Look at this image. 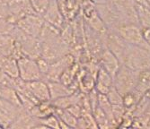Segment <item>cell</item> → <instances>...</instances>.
<instances>
[{
	"instance_id": "obj_1",
	"label": "cell",
	"mask_w": 150,
	"mask_h": 129,
	"mask_svg": "<svg viewBox=\"0 0 150 129\" xmlns=\"http://www.w3.org/2000/svg\"><path fill=\"white\" fill-rule=\"evenodd\" d=\"M121 64L138 72L150 70V50L128 43Z\"/></svg>"
},
{
	"instance_id": "obj_2",
	"label": "cell",
	"mask_w": 150,
	"mask_h": 129,
	"mask_svg": "<svg viewBox=\"0 0 150 129\" xmlns=\"http://www.w3.org/2000/svg\"><path fill=\"white\" fill-rule=\"evenodd\" d=\"M138 71L121 64L113 77V86L121 95H124L125 93L135 91L138 83Z\"/></svg>"
},
{
	"instance_id": "obj_3",
	"label": "cell",
	"mask_w": 150,
	"mask_h": 129,
	"mask_svg": "<svg viewBox=\"0 0 150 129\" xmlns=\"http://www.w3.org/2000/svg\"><path fill=\"white\" fill-rule=\"evenodd\" d=\"M115 32L129 44L150 50V47L144 39L142 28L139 24L122 23L115 28Z\"/></svg>"
},
{
	"instance_id": "obj_4",
	"label": "cell",
	"mask_w": 150,
	"mask_h": 129,
	"mask_svg": "<svg viewBox=\"0 0 150 129\" xmlns=\"http://www.w3.org/2000/svg\"><path fill=\"white\" fill-rule=\"evenodd\" d=\"M19 78L23 82H33L42 79V74L40 72L36 59L27 56H22L17 59Z\"/></svg>"
},
{
	"instance_id": "obj_5",
	"label": "cell",
	"mask_w": 150,
	"mask_h": 129,
	"mask_svg": "<svg viewBox=\"0 0 150 129\" xmlns=\"http://www.w3.org/2000/svg\"><path fill=\"white\" fill-rule=\"evenodd\" d=\"M44 23L45 21L43 17L36 13H32L21 18L16 23V26L26 34L39 38L40 33H42Z\"/></svg>"
},
{
	"instance_id": "obj_6",
	"label": "cell",
	"mask_w": 150,
	"mask_h": 129,
	"mask_svg": "<svg viewBox=\"0 0 150 129\" xmlns=\"http://www.w3.org/2000/svg\"><path fill=\"white\" fill-rule=\"evenodd\" d=\"M105 45L106 49L114 54L121 64L122 59H123L128 47V43L115 31H110L105 35Z\"/></svg>"
},
{
	"instance_id": "obj_7",
	"label": "cell",
	"mask_w": 150,
	"mask_h": 129,
	"mask_svg": "<svg viewBox=\"0 0 150 129\" xmlns=\"http://www.w3.org/2000/svg\"><path fill=\"white\" fill-rule=\"evenodd\" d=\"M0 55L16 59L23 56L18 43L11 34H0Z\"/></svg>"
},
{
	"instance_id": "obj_8",
	"label": "cell",
	"mask_w": 150,
	"mask_h": 129,
	"mask_svg": "<svg viewBox=\"0 0 150 129\" xmlns=\"http://www.w3.org/2000/svg\"><path fill=\"white\" fill-rule=\"evenodd\" d=\"M26 87L39 102L51 100L48 82H44L42 79L28 82H26Z\"/></svg>"
},
{
	"instance_id": "obj_9",
	"label": "cell",
	"mask_w": 150,
	"mask_h": 129,
	"mask_svg": "<svg viewBox=\"0 0 150 129\" xmlns=\"http://www.w3.org/2000/svg\"><path fill=\"white\" fill-rule=\"evenodd\" d=\"M100 60H101V65H102L101 66L104 68L113 78L121 65L120 60L118 59V57L114 54H112L109 49H105L101 53Z\"/></svg>"
},
{
	"instance_id": "obj_10",
	"label": "cell",
	"mask_w": 150,
	"mask_h": 129,
	"mask_svg": "<svg viewBox=\"0 0 150 129\" xmlns=\"http://www.w3.org/2000/svg\"><path fill=\"white\" fill-rule=\"evenodd\" d=\"M112 85H113V78L104 68L101 66L97 73L96 81H95V84H94V89L96 90L98 93L106 95L108 92L110 91V89L112 88Z\"/></svg>"
},
{
	"instance_id": "obj_11",
	"label": "cell",
	"mask_w": 150,
	"mask_h": 129,
	"mask_svg": "<svg viewBox=\"0 0 150 129\" xmlns=\"http://www.w3.org/2000/svg\"><path fill=\"white\" fill-rule=\"evenodd\" d=\"M42 17L45 22H47L48 23L54 27H56L57 29L62 24V16L59 10L57 0H51L48 10L42 16Z\"/></svg>"
},
{
	"instance_id": "obj_12",
	"label": "cell",
	"mask_w": 150,
	"mask_h": 129,
	"mask_svg": "<svg viewBox=\"0 0 150 129\" xmlns=\"http://www.w3.org/2000/svg\"><path fill=\"white\" fill-rule=\"evenodd\" d=\"M49 89L50 92V99H56L67 95H69L75 91L70 87V86H67L60 82H48Z\"/></svg>"
},
{
	"instance_id": "obj_13",
	"label": "cell",
	"mask_w": 150,
	"mask_h": 129,
	"mask_svg": "<svg viewBox=\"0 0 150 129\" xmlns=\"http://www.w3.org/2000/svg\"><path fill=\"white\" fill-rule=\"evenodd\" d=\"M135 8L137 13L138 21L141 28H150V9L145 2H135Z\"/></svg>"
},
{
	"instance_id": "obj_14",
	"label": "cell",
	"mask_w": 150,
	"mask_h": 129,
	"mask_svg": "<svg viewBox=\"0 0 150 129\" xmlns=\"http://www.w3.org/2000/svg\"><path fill=\"white\" fill-rule=\"evenodd\" d=\"M0 69H1L6 75H7L9 77H11L13 79L19 78L17 59H13L12 56L6 57Z\"/></svg>"
},
{
	"instance_id": "obj_15",
	"label": "cell",
	"mask_w": 150,
	"mask_h": 129,
	"mask_svg": "<svg viewBox=\"0 0 150 129\" xmlns=\"http://www.w3.org/2000/svg\"><path fill=\"white\" fill-rule=\"evenodd\" d=\"M150 89V70H144L139 72L138 83L135 91L139 93H145Z\"/></svg>"
},
{
	"instance_id": "obj_16",
	"label": "cell",
	"mask_w": 150,
	"mask_h": 129,
	"mask_svg": "<svg viewBox=\"0 0 150 129\" xmlns=\"http://www.w3.org/2000/svg\"><path fill=\"white\" fill-rule=\"evenodd\" d=\"M55 113L58 118L64 122L65 124H67V125L69 126V128L72 127H76L77 125V118L72 115L67 109H57L55 108Z\"/></svg>"
},
{
	"instance_id": "obj_17",
	"label": "cell",
	"mask_w": 150,
	"mask_h": 129,
	"mask_svg": "<svg viewBox=\"0 0 150 129\" xmlns=\"http://www.w3.org/2000/svg\"><path fill=\"white\" fill-rule=\"evenodd\" d=\"M92 113L98 128H110V121H109L107 115L100 107L97 106L92 111Z\"/></svg>"
},
{
	"instance_id": "obj_18",
	"label": "cell",
	"mask_w": 150,
	"mask_h": 129,
	"mask_svg": "<svg viewBox=\"0 0 150 129\" xmlns=\"http://www.w3.org/2000/svg\"><path fill=\"white\" fill-rule=\"evenodd\" d=\"M139 94L140 93H139L137 91H133L122 95V105L124 106L126 110L137 106L139 99H140Z\"/></svg>"
},
{
	"instance_id": "obj_19",
	"label": "cell",
	"mask_w": 150,
	"mask_h": 129,
	"mask_svg": "<svg viewBox=\"0 0 150 129\" xmlns=\"http://www.w3.org/2000/svg\"><path fill=\"white\" fill-rule=\"evenodd\" d=\"M76 127H79V128H98L92 112L85 113L82 115L80 118H78Z\"/></svg>"
},
{
	"instance_id": "obj_20",
	"label": "cell",
	"mask_w": 150,
	"mask_h": 129,
	"mask_svg": "<svg viewBox=\"0 0 150 129\" xmlns=\"http://www.w3.org/2000/svg\"><path fill=\"white\" fill-rule=\"evenodd\" d=\"M29 1L33 12L42 16L48 10L51 0H29Z\"/></svg>"
},
{
	"instance_id": "obj_21",
	"label": "cell",
	"mask_w": 150,
	"mask_h": 129,
	"mask_svg": "<svg viewBox=\"0 0 150 129\" xmlns=\"http://www.w3.org/2000/svg\"><path fill=\"white\" fill-rule=\"evenodd\" d=\"M39 121L45 128H59V119L55 113L50 114L45 118H39Z\"/></svg>"
},
{
	"instance_id": "obj_22",
	"label": "cell",
	"mask_w": 150,
	"mask_h": 129,
	"mask_svg": "<svg viewBox=\"0 0 150 129\" xmlns=\"http://www.w3.org/2000/svg\"><path fill=\"white\" fill-rule=\"evenodd\" d=\"M109 102H111V104L113 105H122V95L117 91V89L112 85L110 91L108 92L106 94Z\"/></svg>"
},
{
	"instance_id": "obj_23",
	"label": "cell",
	"mask_w": 150,
	"mask_h": 129,
	"mask_svg": "<svg viewBox=\"0 0 150 129\" xmlns=\"http://www.w3.org/2000/svg\"><path fill=\"white\" fill-rule=\"evenodd\" d=\"M15 27L7 18H0V34H11Z\"/></svg>"
},
{
	"instance_id": "obj_24",
	"label": "cell",
	"mask_w": 150,
	"mask_h": 129,
	"mask_svg": "<svg viewBox=\"0 0 150 129\" xmlns=\"http://www.w3.org/2000/svg\"><path fill=\"white\" fill-rule=\"evenodd\" d=\"M142 32L144 39L150 47V28H142Z\"/></svg>"
},
{
	"instance_id": "obj_25",
	"label": "cell",
	"mask_w": 150,
	"mask_h": 129,
	"mask_svg": "<svg viewBox=\"0 0 150 129\" xmlns=\"http://www.w3.org/2000/svg\"><path fill=\"white\" fill-rule=\"evenodd\" d=\"M145 3H146V5L147 6V7L150 9V0H145Z\"/></svg>"
},
{
	"instance_id": "obj_26",
	"label": "cell",
	"mask_w": 150,
	"mask_h": 129,
	"mask_svg": "<svg viewBox=\"0 0 150 129\" xmlns=\"http://www.w3.org/2000/svg\"><path fill=\"white\" fill-rule=\"evenodd\" d=\"M132 1L137 2V3H143V2H145V0H132Z\"/></svg>"
}]
</instances>
